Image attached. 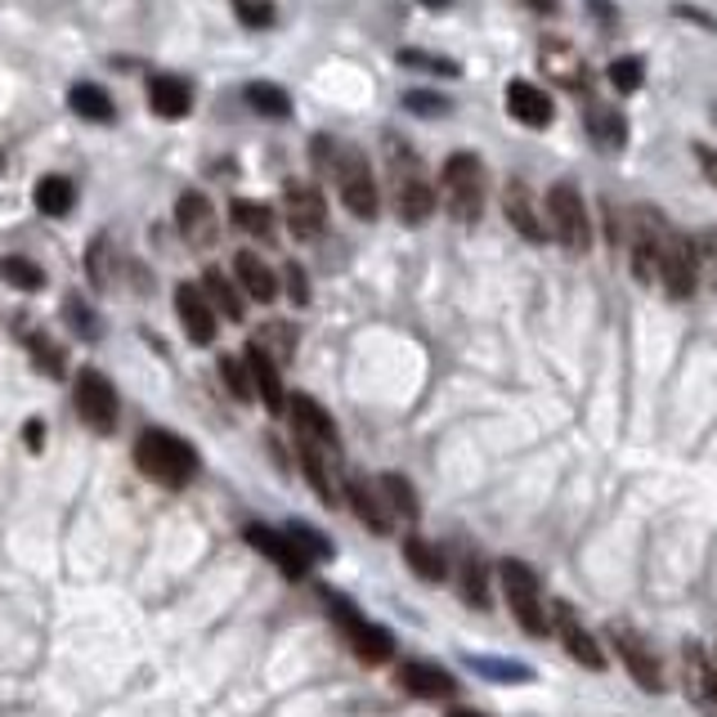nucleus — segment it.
Instances as JSON below:
<instances>
[{"label": "nucleus", "instance_id": "1", "mask_svg": "<svg viewBox=\"0 0 717 717\" xmlns=\"http://www.w3.org/2000/svg\"><path fill=\"white\" fill-rule=\"evenodd\" d=\"M135 467L166 489H184L198 471V453L171 431H144L135 439Z\"/></svg>", "mask_w": 717, "mask_h": 717}, {"label": "nucleus", "instance_id": "2", "mask_svg": "<svg viewBox=\"0 0 717 717\" xmlns=\"http://www.w3.org/2000/svg\"><path fill=\"white\" fill-rule=\"evenodd\" d=\"M485 162L476 153H453L439 171V193H444V207L458 225H476L485 211Z\"/></svg>", "mask_w": 717, "mask_h": 717}, {"label": "nucleus", "instance_id": "3", "mask_svg": "<svg viewBox=\"0 0 717 717\" xmlns=\"http://www.w3.org/2000/svg\"><path fill=\"white\" fill-rule=\"evenodd\" d=\"M390 188H395V211L404 225H426L435 211V188L422 171V162L400 144L390 140Z\"/></svg>", "mask_w": 717, "mask_h": 717}, {"label": "nucleus", "instance_id": "4", "mask_svg": "<svg viewBox=\"0 0 717 717\" xmlns=\"http://www.w3.org/2000/svg\"><path fill=\"white\" fill-rule=\"evenodd\" d=\"M498 578H502V593H507V606H511L515 623L525 628L530 637H547L552 623H547V606H543V593H539L534 569H530L525 561L507 556V561L498 565Z\"/></svg>", "mask_w": 717, "mask_h": 717}, {"label": "nucleus", "instance_id": "5", "mask_svg": "<svg viewBox=\"0 0 717 717\" xmlns=\"http://www.w3.org/2000/svg\"><path fill=\"white\" fill-rule=\"evenodd\" d=\"M669 242V225L655 207L628 211V265L637 283H660V251Z\"/></svg>", "mask_w": 717, "mask_h": 717}, {"label": "nucleus", "instance_id": "6", "mask_svg": "<svg viewBox=\"0 0 717 717\" xmlns=\"http://www.w3.org/2000/svg\"><path fill=\"white\" fill-rule=\"evenodd\" d=\"M328 175L337 180V193H341V203H346L350 216H359V220H372L377 216V180H372L368 157L355 144H337Z\"/></svg>", "mask_w": 717, "mask_h": 717}, {"label": "nucleus", "instance_id": "7", "mask_svg": "<svg viewBox=\"0 0 717 717\" xmlns=\"http://www.w3.org/2000/svg\"><path fill=\"white\" fill-rule=\"evenodd\" d=\"M547 233L565 247V251H574V256H583L593 247V220H588V207H583V198H578V188L569 184V180H561V184H552L547 188Z\"/></svg>", "mask_w": 717, "mask_h": 717}, {"label": "nucleus", "instance_id": "8", "mask_svg": "<svg viewBox=\"0 0 717 717\" xmlns=\"http://www.w3.org/2000/svg\"><path fill=\"white\" fill-rule=\"evenodd\" d=\"M73 400H77V417L95 431V435H112L117 431V390L99 368H82L77 385H73Z\"/></svg>", "mask_w": 717, "mask_h": 717}, {"label": "nucleus", "instance_id": "9", "mask_svg": "<svg viewBox=\"0 0 717 717\" xmlns=\"http://www.w3.org/2000/svg\"><path fill=\"white\" fill-rule=\"evenodd\" d=\"M610 641H615V655L623 660L628 677H632L641 691L660 695V691H664V664H660L655 650H650V641H645L641 632L623 628V623H610Z\"/></svg>", "mask_w": 717, "mask_h": 717}, {"label": "nucleus", "instance_id": "10", "mask_svg": "<svg viewBox=\"0 0 717 717\" xmlns=\"http://www.w3.org/2000/svg\"><path fill=\"white\" fill-rule=\"evenodd\" d=\"M695 283H699V270H695V247L686 233L669 229V242L660 251V287L669 301H691L695 296Z\"/></svg>", "mask_w": 717, "mask_h": 717}, {"label": "nucleus", "instance_id": "11", "mask_svg": "<svg viewBox=\"0 0 717 717\" xmlns=\"http://www.w3.org/2000/svg\"><path fill=\"white\" fill-rule=\"evenodd\" d=\"M333 610L341 615V628H346V637H350V645H355V655H359L363 664H385L390 655H395V637H390L385 628H377V623H368L350 601L333 597Z\"/></svg>", "mask_w": 717, "mask_h": 717}, {"label": "nucleus", "instance_id": "12", "mask_svg": "<svg viewBox=\"0 0 717 717\" xmlns=\"http://www.w3.org/2000/svg\"><path fill=\"white\" fill-rule=\"evenodd\" d=\"M283 207H287V229H292V238H301V242L318 238L323 225H328V203H323V193H318L314 184L292 180L287 193H283Z\"/></svg>", "mask_w": 717, "mask_h": 717}, {"label": "nucleus", "instance_id": "13", "mask_svg": "<svg viewBox=\"0 0 717 717\" xmlns=\"http://www.w3.org/2000/svg\"><path fill=\"white\" fill-rule=\"evenodd\" d=\"M682 682L695 708H704L708 717H717V664L699 641H686L682 650Z\"/></svg>", "mask_w": 717, "mask_h": 717}, {"label": "nucleus", "instance_id": "14", "mask_svg": "<svg viewBox=\"0 0 717 717\" xmlns=\"http://www.w3.org/2000/svg\"><path fill=\"white\" fill-rule=\"evenodd\" d=\"M539 63H543V73L552 77V82H561L565 90H588V82H593V68H588V58H583L569 41H561V36H552V41H543V50H539Z\"/></svg>", "mask_w": 717, "mask_h": 717}, {"label": "nucleus", "instance_id": "15", "mask_svg": "<svg viewBox=\"0 0 717 717\" xmlns=\"http://www.w3.org/2000/svg\"><path fill=\"white\" fill-rule=\"evenodd\" d=\"M287 413H292V431H296L301 444H314V448H323V453H337V422L323 413L318 400L292 395V400H287Z\"/></svg>", "mask_w": 717, "mask_h": 717}, {"label": "nucleus", "instance_id": "16", "mask_svg": "<svg viewBox=\"0 0 717 717\" xmlns=\"http://www.w3.org/2000/svg\"><path fill=\"white\" fill-rule=\"evenodd\" d=\"M552 628H556V637H561V645L569 650V655L583 664V669H606V655H601V645H597V637L583 628V619L574 615V606H552Z\"/></svg>", "mask_w": 717, "mask_h": 717}, {"label": "nucleus", "instance_id": "17", "mask_svg": "<svg viewBox=\"0 0 717 717\" xmlns=\"http://www.w3.org/2000/svg\"><path fill=\"white\" fill-rule=\"evenodd\" d=\"M175 314H180V323H184V333H188L193 346H211L216 341V309H211L203 287L180 283L175 287Z\"/></svg>", "mask_w": 717, "mask_h": 717}, {"label": "nucleus", "instance_id": "18", "mask_svg": "<svg viewBox=\"0 0 717 717\" xmlns=\"http://www.w3.org/2000/svg\"><path fill=\"white\" fill-rule=\"evenodd\" d=\"M175 225H180L188 247H211L216 233H220V220H216V207L207 203V193H180Z\"/></svg>", "mask_w": 717, "mask_h": 717}, {"label": "nucleus", "instance_id": "19", "mask_svg": "<svg viewBox=\"0 0 717 717\" xmlns=\"http://www.w3.org/2000/svg\"><path fill=\"white\" fill-rule=\"evenodd\" d=\"M242 534H247V543H251L260 556L274 561V565L287 574V578H301V574L309 569V561L296 552V543H292L287 534H279V530H270V525H247Z\"/></svg>", "mask_w": 717, "mask_h": 717}, {"label": "nucleus", "instance_id": "20", "mask_svg": "<svg viewBox=\"0 0 717 717\" xmlns=\"http://www.w3.org/2000/svg\"><path fill=\"white\" fill-rule=\"evenodd\" d=\"M242 363H247V372H251V390L260 395V404H265L270 413H283V409H287V395H283V377H279V363H274L265 350H260L256 341L247 346Z\"/></svg>", "mask_w": 717, "mask_h": 717}, {"label": "nucleus", "instance_id": "21", "mask_svg": "<svg viewBox=\"0 0 717 717\" xmlns=\"http://www.w3.org/2000/svg\"><path fill=\"white\" fill-rule=\"evenodd\" d=\"M502 211H507V220H511V229L520 238H530V242H543L547 238V225L534 211V198H530L525 180H507V188H502Z\"/></svg>", "mask_w": 717, "mask_h": 717}, {"label": "nucleus", "instance_id": "22", "mask_svg": "<svg viewBox=\"0 0 717 717\" xmlns=\"http://www.w3.org/2000/svg\"><path fill=\"white\" fill-rule=\"evenodd\" d=\"M149 108H153L157 117H166V121L188 117V112H193V90H188V82L175 77V73H157V77L149 82Z\"/></svg>", "mask_w": 717, "mask_h": 717}, {"label": "nucleus", "instance_id": "23", "mask_svg": "<svg viewBox=\"0 0 717 717\" xmlns=\"http://www.w3.org/2000/svg\"><path fill=\"white\" fill-rule=\"evenodd\" d=\"M507 112H511L520 126H534V130L552 126V99H547L539 86H530V82H511V86H507Z\"/></svg>", "mask_w": 717, "mask_h": 717}, {"label": "nucleus", "instance_id": "24", "mask_svg": "<svg viewBox=\"0 0 717 717\" xmlns=\"http://www.w3.org/2000/svg\"><path fill=\"white\" fill-rule=\"evenodd\" d=\"M233 274H238V283H242V292H247L251 301H260V305H270V301L279 296L274 270H270L256 251H238V256H233Z\"/></svg>", "mask_w": 717, "mask_h": 717}, {"label": "nucleus", "instance_id": "25", "mask_svg": "<svg viewBox=\"0 0 717 717\" xmlns=\"http://www.w3.org/2000/svg\"><path fill=\"white\" fill-rule=\"evenodd\" d=\"M346 502H350V511L363 520V525H368L372 534H385V530H390L385 502H381V493H377L363 476H350V480H346Z\"/></svg>", "mask_w": 717, "mask_h": 717}, {"label": "nucleus", "instance_id": "26", "mask_svg": "<svg viewBox=\"0 0 717 717\" xmlns=\"http://www.w3.org/2000/svg\"><path fill=\"white\" fill-rule=\"evenodd\" d=\"M400 686L409 695H417V699H448L453 691H458V682H453L444 669H435V664H404Z\"/></svg>", "mask_w": 717, "mask_h": 717}, {"label": "nucleus", "instance_id": "27", "mask_svg": "<svg viewBox=\"0 0 717 717\" xmlns=\"http://www.w3.org/2000/svg\"><path fill=\"white\" fill-rule=\"evenodd\" d=\"M588 135L601 153H619L628 144V121L619 108H606V104H593L588 108Z\"/></svg>", "mask_w": 717, "mask_h": 717}, {"label": "nucleus", "instance_id": "28", "mask_svg": "<svg viewBox=\"0 0 717 717\" xmlns=\"http://www.w3.org/2000/svg\"><path fill=\"white\" fill-rule=\"evenodd\" d=\"M68 104H73V112H77V117H86V121H95V126H108V121L117 117V108H112L108 90H104V86H95V82H77V86L68 90Z\"/></svg>", "mask_w": 717, "mask_h": 717}, {"label": "nucleus", "instance_id": "29", "mask_svg": "<svg viewBox=\"0 0 717 717\" xmlns=\"http://www.w3.org/2000/svg\"><path fill=\"white\" fill-rule=\"evenodd\" d=\"M404 561H409V569L417 574V578H426V583H444V574H448V561H444V552L435 547V543H426V539H404Z\"/></svg>", "mask_w": 717, "mask_h": 717}, {"label": "nucleus", "instance_id": "30", "mask_svg": "<svg viewBox=\"0 0 717 717\" xmlns=\"http://www.w3.org/2000/svg\"><path fill=\"white\" fill-rule=\"evenodd\" d=\"M36 207L45 211V216H68L73 207H77V184L68 180V175H45L41 184H36Z\"/></svg>", "mask_w": 717, "mask_h": 717}, {"label": "nucleus", "instance_id": "31", "mask_svg": "<svg viewBox=\"0 0 717 717\" xmlns=\"http://www.w3.org/2000/svg\"><path fill=\"white\" fill-rule=\"evenodd\" d=\"M242 95H247L251 112H260V117H270V121L292 117V99H287V90H283V86H274V82H251Z\"/></svg>", "mask_w": 717, "mask_h": 717}, {"label": "nucleus", "instance_id": "32", "mask_svg": "<svg viewBox=\"0 0 717 717\" xmlns=\"http://www.w3.org/2000/svg\"><path fill=\"white\" fill-rule=\"evenodd\" d=\"M458 593L471 610H489V569L480 565V556H463V569H458Z\"/></svg>", "mask_w": 717, "mask_h": 717}, {"label": "nucleus", "instance_id": "33", "mask_svg": "<svg viewBox=\"0 0 717 717\" xmlns=\"http://www.w3.org/2000/svg\"><path fill=\"white\" fill-rule=\"evenodd\" d=\"M203 292H207V301H211V309H216V314H225V318H233V323L247 314V305H242L238 287H233V283H229L220 270H207V274H203Z\"/></svg>", "mask_w": 717, "mask_h": 717}, {"label": "nucleus", "instance_id": "34", "mask_svg": "<svg viewBox=\"0 0 717 717\" xmlns=\"http://www.w3.org/2000/svg\"><path fill=\"white\" fill-rule=\"evenodd\" d=\"M381 502H385V511H395V515H404V520H417V511H422L413 485H409L400 471H385V476H381Z\"/></svg>", "mask_w": 717, "mask_h": 717}, {"label": "nucleus", "instance_id": "35", "mask_svg": "<svg viewBox=\"0 0 717 717\" xmlns=\"http://www.w3.org/2000/svg\"><path fill=\"white\" fill-rule=\"evenodd\" d=\"M229 216H233V225H238L242 233H251V238H274V211H270L265 203L238 198V203L229 207Z\"/></svg>", "mask_w": 717, "mask_h": 717}, {"label": "nucleus", "instance_id": "36", "mask_svg": "<svg viewBox=\"0 0 717 717\" xmlns=\"http://www.w3.org/2000/svg\"><path fill=\"white\" fill-rule=\"evenodd\" d=\"M0 279H6L10 287H19V292H41L45 287L41 265H36V260H28V256H6V260H0Z\"/></svg>", "mask_w": 717, "mask_h": 717}, {"label": "nucleus", "instance_id": "37", "mask_svg": "<svg viewBox=\"0 0 717 717\" xmlns=\"http://www.w3.org/2000/svg\"><path fill=\"white\" fill-rule=\"evenodd\" d=\"M256 346L265 350L274 363H287L296 355V333L287 328V323H265V328H260V337H256Z\"/></svg>", "mask_w": 717, "mask_h": 717}, {"label": "nucleus", "instance_id": "38", "mask_svg": "<svg viewBox=\"0 0 717 717\" xmlns=\"http://www.w3.org/2000/svg\"><path fill=\"white\" fill-rule=\"evenodd\" d=\"M400 68H422V73H435V77H463V68L453 58H439V54H426V50H400Z\"/></svg>", "mask_w": 717, "mask_h": 717}, {"label": "nucleus", "instance_id": "39", "mask_svg": "<svg viewBox=\"0 0 717 717\" xmlns=\"http://www.w3.org/2000/svg\"><path fill=\"white\" fill-rule=\"evenodd\" d=\"M641 82H645V58L623 54V58H615V63H610V86H615L619 95L641 90Z\"/></svg>", "mask_w": 717, "mask_h": 717}, {"label": "nucleus", "instance_id": "40", "mask_svg": "<svg viewBox=\"0 0 717 717\" xmlns=\"http://www.w3.org/2000/svg\"><path fill=\"white\" fill-rule=\"evenodd\" d=\"M287 539L296 543V552H301L305 561H333V543L323 539L318 530H309V525H292Z\"/></svg>", "mask_w": 717, "mask_h": 717}, {"label": "nucleus", "instance_id": "41", "mask_svg": "<svg viewBox=\"0 0 717 717\" xmlns=\"http://www.w3.org/2000/svg\"><path fill=\"white\" fill-rule=\"evenodd\" d=\"M691 247H695V270L704 274V283H713V287H717V229L695 233V238H691Z\"/></svg>", "mask_w": 717, "mask_h": 717}, {"label": "nucleus", "instance_id": "42", "mask_svg": "<svg viewBox=\"0 0 717 717\" xmlns=\"http://www.w3.org/2000/svg\"><path fill=\"white\" fill-rule=\"evenodd\" d=\"M233 14H238V23L242 28H251V32H260V28H274V0H233Z\"/></svg>", "mask_w": 717, "mask_h": 717}, {"label": "nucleus", "instance_id": "43", "mask_svg": "<svg viewBox=\"0 0 717 717\" xmlns=\"http://www.w3.org/2000/svg\"><path fill=\"white\" fill-rule=\"evenodd\" d=\"M220 381L233 390V400H251L256 395V390H251V372H247V363L242 359H220Z\"/></svg>", "mask_w": 717, "mask_h": 717}, {"label": "nucleus", "instance_id": "44", "mask_svg": "<svg viewBox=\"0 0 717 717\" xmlns=\"http://www.w3.org/2000/svg\"><path fill=\"white\" fill-rule=\"evenodd\" d=\"M404 108L417 112V117H444L453 104H448L444 95H431V90H409V95H404Z\"/></svg>", "mask_w": 717, "mask_h": 717}, {"label": "nucleus", "instance_id": "45", "mask_svg": "<svg viewBox=\"0 0 717 717\" xmlns=\"http://www.w3.org/2000/svg\"><path fill=\"white\" fill-rule=\"evenodd\" d=\"M32 359H36V368H41V372L63 377V350H58V346H50V341L32 337Z\"/></svg>", "mask_w": 717, "mask_h": 717}, {"label": "nucleus", "instance_id": "46", "mask_svg": "<svg viewBox=\"0 0 717 717\" xmlns=\"http://www.w3.org/2000/svg\"><path fill=\"white\" fill-rule=\"evenodd\" d=\"M63 314H68V318H73V328H82L86 337H99V323H95V314H90V309H86L77 296H73L68 305H63Z\"/></svg>", "mask_w": 717, "mask_h": 717}, {"label": "nucleus", "instance_id": "47", "mask_svg": "<svg viewBox=\"0 0 717 717\" xmlns=\"http://www.w3.org/2000/svg\"><path fill=\"white\" fill-rule=\"evenodd\" d=\"M287 296L296 301V305H309V279H305V270L296 265V260H292V265H287Z\"/></svg>", "mask_w": 717, "mask_h": 717}, {"label": "nucleus", "instance_id": "48", "mask_svg": "<svg viewBox=\"0 0 717 717\" xmlns=\"http://www.w3.org/2000/svg\"><path fill=\"white\" fill-rule=\"evenodd\" d=\"M471 669H476V673H485V677H530L525 669H515V664H498V660H471Z\"/></svg>", "mask_w": 717, "mask_h": 717}, {"label": "nucleus", "instance_id": "49", "mask_svg": "<svg viewBox=\"0 0 717 717\" xmlns=\"http://www.w3.org/2000/svg\"><path fill=\"white\" fill-rule=\"evenodd\" d=\"M695 162H699L704 180H708V184H713V193H717V153H713V149H704V144H695Z\"/></svg>", "mask_w": 717, "mask_h": 717}, {"label": "nucleus", "instance_id": "50", "mask_svg": "<svg viewBox=\"0 0 717 717\" xmlns=\"http://www.w3.org/2000/svg\"><path fill=\"white\" fill-rule=\"evenodd\" d=\"M23 435H28V448H32V453H41V444H45V426H41L36 417L23 426Z\"/></svg>", "mask_w": 717, "mask_h": 717}, {"label": "nucleus", "instance_id": "51", "mask_svg": "<svg viewBox=\"0 0 717 717\" xmlns=\"http://www.w3.org/2000/svg\"><path fill=\"white\" fill-rule=\"evenodd\" d=\"M525 6L539 10V14H552V10H556V0H525Z\"/></svg>", "mask_w": 717, "mask_h": 717}, {"label": "nucleus", "instance_id": "52", "mask_svg": "<svg viewBox=\"0 0 717 717\" xmlns=\"http://www.w3.org/2000/svg\"><path fill=\"white\" fill-rule=\"evenodd\" d=\"M448 717H485V713H476V708H453Z\"/></svg>", "mask_w": 717, "mask_h": 717}, {"label": "nucleus", "instance_id": "53", "mask_svg": "<svg viewBox=\"0 0 717 717\" xmlns=\"http://www.w3.org/2000/svg\"><path fill=\"white\" fill-rule=\"evenodd\" d=\"M426 10H444V6H453V0H422Z\"/></svg>", "mask_w": 717, "mask_h": 717}, {"label": "nucleus", "instance_id": "54", "mask_svg": "<svg viewBox=\"0 0 717 717\" xmlns=\"http://www.w3.org/2000/svg\"><path fill=\"white\" fill-rule=\"evenodd\" d=\"M713 664H717V655H713Z\"/></svg>", "mask_w": 717, "mask_h": 717}]
</instances>
